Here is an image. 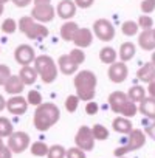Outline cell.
Masks as SVG:
<instances>
[{
  "label": "cell",
  "mask_w": 155,
  "mask_h": 158,
  "mask_svg": "<svg viewBox=\"0 0 155 158\" xmlns=\"http://www.w3.org/2000/svg\"><path fill=\"white\" fill-rule=\"evenodd\" d=\"M61 118V112L56 104L53 102H42L36 107V112L33 115V124L39 132H45L50 127H53Z\"/></svg>",
  "instance_id": "cell-1"
},
{
  "label": "cell",
  "mask_w": 155,
  "mask_h": 158,
  "mask_svg": "<svg viewBox=\"0 0 155 158\" xmlns=\"http://www.w3.org/2000/svg\"><path fill=\"white\" fill-rule=\"evenodd\" d=\"M96 84L98 79L96 74L90 70H82L74 76V89H76V96L79 101H92L96 95Z\"/></svg>",
  "instance_id": "cell-2"
},
{
  "label": "cell",
  "mask_w": 155,
  "mask_h": 158,
  "mask_svg": "<svg viewBox=\"0 0 155 158\" xmlns=\"http://www.w3.org/2000/svg\"><path fill=\"white\" fill-rule=\"evenodd\" d=\"M34 70L36 73L40 76V79L45 82V84H53L56 81V77H57V65L56 62L50 57V56H36L34 59Z\"/></svg>",
  "instance_id": "cell-3"
},
{
  "label": "cell",
  "mask_w": 155,
  "mask_h": 158,
  "mask_svg": "<svg viewBox=\"0 0 155 158\" xmlns=\"http://www.w3.org/2000/svg\"><path fill=\"white\" fill-rule=\"evenodd\" d=\"M17 28L28 37V39H33V40H42L48 36V30L44 23H39V22H34L31 17L28 16H23L19 23H17Z\"/></svg>",
  "instance_id": "cell-4"
},
{
  "label": "cell",
  "mask_w": 155,
  "mask_h": 158,
  "mask_svg": "<svg viewBox=\"0 0 155 158\" xmlns=\"http://www.w3.org/2000/svg\"><path fill=\"white\" fill-rule=\"evenodd\" d=\"M144 144H146V133H144L143 130H140V129H132V130L127 133L126 144L116 147L115 152H113V155L118 156V158H121V156H124V155L129 153V152H133V150L141 149Z\"/></svg>",
  "instance_id": "cell-5"
},
{
  "label": "cell",
  "mask_w": 155,
  "mask_h": 158,
  "mask_svg": "<svg viewBox=\"0 0 155 158\" xmlns=\"http://www.w3.org/2000/svg\"><path fill=\"white\" fill-rule=\"evenodd\" d=\"M30 135L25 133V132H13L10 136H8V149L13 152V153H22L25 152L28 147H30Z\"/></svg>",
  "instance_id": "cell-6"
},
{
  "label": "cell",
  "mask_w": 155,
  "mask_h": 158,
  "mask_svg": "<svg viewBox=\"0 0 155 158\" xmlns=\"http://www.w3.org/2000/svg\"><path fill=\"white\" fill-rule=\"evenodd\" d=\"M93 34L103 42H110L115 37V28L107 19H98L93 23Z\"/></svg>",
  "instance_id": "cell-7"
},
{
  "label": "cell",
  "mask_w": 155,
  "mask_h": 158,
  "mask_svg": "<svg viewBox=\"0 0 155 158\" xmlns=\"http://www.w3.org/2000/svg\"><path fill=\"white\" fill-rule=\"evenodd\" d=\"M74 143H76V147L82 149L84 152L92 150L95 147V138L92 135V129L87 126H81L74 136Z\"/></svg>",
  "instance_id": "cell-8"
},
{
  "label": "cell",
  "mask_w": 155,
  "mask_h": 158,
  "mask_svg": "<svg viewBox=\"0 0 155 158\" xmlns=\"http://www.w3.org/2000/svg\"><path fill=\"white\" fill-rule=\"evenodd\" d=\"M14 59L17 64H20L22 67H27V65H31L36 59V51L31 45H27V44H22L16 48L14 51Z\"/></svg>",
  "instance_id": "cell-9"
},
{
  "label": "cell",
  "mask_w": 155,
  "mask_h": 158,
  "mask_svg": "<svg viewBox=\"0 0 155 158\" xmlns=\"http://www.w3.org/2000/svg\"><path fill=\"white\" fill-rule=\"evenodd\" d=\"M127 74H129V68H127L126 62H113V64H110V67L107 70L109 79L115 84H119V82L126 81Z\"/></svg>",
  "instance_id": "cell-10"
},
{
  "label": "cell",
  "mask_w": 155,
  "mask_h": 158,
  "mask_svg": "<svg viewBox=\"0 0 155 158\" xmlns=\"http://www.w3.org/2000/svg\"><path fill=\"white\" fill-rule=\"evenodd\" d=\"M54 8L51 5H39V6H34L31 10V19L34 22H39V23H47V22H51L54 19Z\"/></svg>",
  "instance_id": "cell-11"
},
{
  "label": "cell",
  "mask_w": 155,
  "mask_h": 158,
  "mask_svg": "<svg viewBox=\"0 0 155 158\" xmlns=\"http://www.w3.org/2000/svg\"><path fill=\"white\" fill-rule=\"evenodd\" d=\"M5 109H8V112L11 115H23L27 113L28 110V102L23 96L20 95H16V96H11L8 101H6V106Z\"/></svg>",
  "instance_id": "cell-12"
},
{
  "label": "cell",
  "mask_w": 155,
  "mask_h": 158,
  "mask_svg": "<svg viewBox=\"0 0 155 158\" xmlns=\"http://www.w3.org/2000/svg\"><path fill=\"white\" fill-rule=\"evenodd\" d=\"M71 42L78 47V48H87L92 45L93 42V33L89 28H78Z\"/></svg>",
  "instance_id": "cell-13"
},
{
  "label": "cell",
  "mask_w": 155,
  "mask_h": 158,
  "mask_svg": "<svg viewBox=\"0 0 155 158\" xmlns=\"http://www.w3.org/2000/svg\"><path fill=\"white\" fill-rule=\"evenodd\" d=\"M76 5L73 0H61V2L57 3V8L54 10L57 13V16L64 20H70L71 17H74L76 14Z\"/></svg>",
  "instance_id": "cell-14"
},
{
  "label": "cell",
  "mask_w": 155,
  "mask_h": 158,
  "mask_svg": "<svg viewBox=\"0 0 155 158\" xmlns=\"http://www.w3.org/2000/svg\"><path fill=\"white\" fill-rule=\"evenodd\" d=\"M3 87H5V92H6L8 95H13V96L20 95V93L23 92V89H25L23 82L20 81V77L16 76V74H11V76L8 77V81L5 82Z\"/></svg>",
  "instance_id": "cell-15"
},
{
  "label": "cell",
  "mask_w": 155,
  "mask_h": 158,
  "mask_svg": "<svg viewBox=\"0 0 155 158\" xmlns=\"http://www.w3.org/2000/svg\"><path fill=\"white\" fill-rule=\"evenodd\" d=\"M129 98H127V95L124 93V92H113L110 96H109V106H110V109L115 112V113H119L121 112V109H123V106H124V102L127 101Z\"/></svg>",
  "instance_id": "cell-16"
},
{
  "label": "cell",
  "mask_w": 155,
  "mask_h": 158,
  "mask_svg": "<svg viewBox=\"0 0 155 158\" xmlns=\"http://www.w3.org/2000/svg\"><path fill=\"white\" fill-rule=\"evenodd\" d=\"M138 45L146 51H153L155 50V39H153V34H152V28L141 31V34L138 36Z\"/></svg>",
  "instance_id": "cell-17"
},
{
  "label": "cell",
  "mask_w": 155,
  "mask_h": 158,
  "mask_svg": "<svg viewBox=\"0 0 155 158\" xmlns=\"http://www.w3.org/2000/svg\"><path fill=\"white\" fill-rule=\"evenodd\" d=\"M57 70H61V73L70 76V74H73V73L78 70V65L70 59L68 54H65V56H61V57L57 59Z\"/></svg>",
  "instance_id": "cell-18"
},
{
  "label": "cell",
  "mask_w": 155,
  "mask_h": 158,
  "mask_svg": "<svg viewBox=\"0 0 155 158\" xmlns=\"http://www.w3.org/2000/svg\"><path fill=\"white\" fill-rule=\"evenodd\" d=\"M17 76L20 77V81L23 82V85H33V84L37 81V73H36V70H34L33 67H30V65L22 67Z\"/></svg>",
  "instance_id": "cell-19"
},
{
  "label": "cell",
  "mask_w": 155,
  "mask_h": 158,
  "mask_svg": "<svg viewBox=\"0 0 155 158\" xmlns=\"http://www.w3.org/2000/svg\"><path fill=\"white\" fill-rule=\"evenodd\" d=\"M113 130L118 132V133H123V135H127L133 126H132V121L129 118H124V116H119V118H115L113 119V124H112Z\"/></svg>",
  "instance_id": "cell-20"
},
{
  "label": "cell",
  "mask_w": 155,
  "mask_h": 158,
  "mask_svg": "<svg viewBox=\"0 0 155 158\" xmlns=\"http://www.w3.org/2000/svg\"><path fill=\"white\" fill-rule=\"evenodd\" d=\"M138 110L144 115V116H147V118H150V119H155V98H144L141 102H140V107H138Z\"/></svg>",
  "instance_id": "cell-21"
},
{
  "label": "cell",
  "mask_w": 155,
  "mask_h": 158,
  "mask_svg": "<svg viewBox=\"0 0 155 158\" xmlns=\"http://www.w3.org/2000/svg\"><path fill=\"white\" fill-rule=\"evenodd\" d=\"M153 77H155V67H153V64H146V65H143L138 70V79L141 82L149 84L150 81H153Z\"/></svg>",
  "instance_id": "cell-22"
},
{
  "label": "cell",
  "mask_w": 155,
  "mask_h": 158,
  "mask_svg": "<svg viewBox=\"0 0 155 158\" xmlns=\"http://www.w3.org/2000/svg\"><path fill=\"white\" fill-rule=\"evenodd\" d=\"M78 28H79V27H78L76 22L67 20V22L61 27V37H62L64 40H67V42H71V39H73V36H74V33H76Z\"/></svg>",
  "instance_id": "cell-23"
},
{
  "label": "cell",
  "mask_w": 155,
  "mask_h": 158,
  "mask_svg": "<svg viewBox=\"0 0 155 158\" xmlns=\"http://www.w3.org/2000/svg\"><path fill=\"white\" fill-rule=\"evenodd\" d=\"M121 62H127L130 59H133L135 56V45L132 42H124L121 47H119V53H118Z\"/></svg>",
  "instance_id": "cell-24"
},
{
  "label": "cell",
  "mask_w": 155,
  "mask_h": 158,
  "mask_svg": "<svg viewBox=\"0 0 155 158\" xmlns=\"http://www.w3.org/2000/svg\"><path fill=\"white\" fill-rule=\"evenodd\" d=\"M127 98L132 101V102H141L144 98H146V89L141 87V85H133L129 89L127 92Z\"/></svg>",
  "instance_id": "cell-25"
},
{
  "label": "cell",
  "mask_w": 155,
  "mask_h": 158,
  "mask_svg": "<svg viewBox=\"0 0 155 158\" xmlns=\"http://www.w3.org/2000/svg\"><path fill=\"white\" fill-rule=\"evenodd\" d=\"M116 57H118V53H116L112 47H104V48L99 51V59H101L103 64L110 65V64L116 62Z\"/></svg>",
  "instance_id": "cell-26"
},
{
  "label": "cell",
  "mask_w": 155,
  "mask_h": 158,
  "mask_svg": "<svg viewBox=\"0 0 155 158\" xmlns=\"http://www.w3.org/2000/svg\"><path fill=\"white\" fill-rule=\"evenodd\" d=\"M92 135H93L95 141L96 139L98 141H104V139L109 138V129L106 126H103V124H95L92 127Z\"/></svg>",
  "instance_id": "cell-27"
},
{
  "label": "cell",
  "mask_w": 155,
  "mask_h": 158,
  "mask_svg": "<svg viewBox=\"0 0 155 158\" xmlns=\"http://www.w3.org/2000/svg\"><path fill=\"white\" fill-rule=\"evenodd\" d=\"M13 124L8 118L0 116V138H8L13 133Z\"/></svg>",
  "instance_id": "cell-28"
},
{
  "label": "cell",
  "mask_w": 155,
  "mask_h": 158,
  "mask_svg": "<svg viewBox=\"0 0 155 158\" xmlns=\"http://www.w3.org/2000/svg\"><path fill=\"white\" fill-rule=\"evenodd\" d=\"M119 115L124 116V118H132V116H135V115H136V104L132 102L130 99H127V101L124 102V106H123Z\"/></svg>",
  "instance_id": "cell-29"
},
{
  "label": "cell",
  "mask_w": 155,
  "mask_h": 158,
  "mask_svg": "<svg viewBox=\"0 0 155 158\" xmlns=\"http://www.w3.org/2000/svg\"><path fill=\"white\" fill-rule=\"evenodd\" d=\"M121 31H123L124 36L132 37V36H135V34L138 33V25H136V22H133V20H127V22H124V23L121 25Z\"/></svg>",
  "instance_id": "cell-30"
},
{
  "label": "cell",
  "mask_w": 155,
  "mask_h": 158,
  "mask_svg": "<svg viewBox=\"0 0 155 158\" xmlns=\"http://www.w3.org/2000/svg\"><path fill=\"white\" fill-rule=\"evenodd\" d=\"M31 153L34 156H47L48 153V146L42 141H36L31 144Z\"/></svg>",
  "instance_id": "cell-31"
},
{
  "label": "cell",
  "mask_w": 155,
  "mask_h": 158,
  "mask_svg": "<svg viewBox=\"0 0 155 158\" xmlns=\"http://www.w3.org/2000/svg\"><path fill=\"white\" fill-rule=\"evenodd\" d=\"M68 56H70V59H71L78 67H79L81 64H84V60H86V54H84L82 48H73Z\"/></svg>",
  "instance_id": "cell-32"
},
{
  "label": "cell",
  "mask_w": 155,
  "mask_h": 158,
  "mask_svg": "<svg viewBox=\"0 0 155 158\" xmlns=\"http://www.w3.org/2000/svg\"><path fill=\"white\" fill-rule=\"evenodd\" d=\"M27 102H28V106H34V107L40 106V104L44 102L40 92H37V90H30V92H28V96H27Z\"/></svg>",
  "instance_id": "cell-33"
},
{
  "label": "cell",
  "mask_w": 155,
  "mask_h": 158,
  "mask_svg": "<svg viewBox=\"0 0 155 158\" xmlns=\"http://www.w3.org/2000/svg\"><path fill=\"white\" fill-rule=\"evenodd\" d=\"M65 150H67V149H64L62 146L54 144V146L48 147L47 156H48V158H65Z\"/></svg>",
  "instance_id": "cell-34"
},
{
  "label": "cell",
  "mask_w": 155,
  "mask_h": 158,
  "mask_svg": "<svg viewBox=\"0 0 155 158\" xmlns=\"http://www.w3.org/2000/svg\"><path fill=\"white\" fill-rule=\"evenodd\" d=\"M78 106H79V98H78L76 95L67 96V99H65V109H67V112L74 113L78 110Z\"/></svg>",
  "instance_id": "cell-35"
},
{
  "label": "cell",
  "mask_w": 155,
  "mask_h": 158,
  "mask_svg": "<svg viewBox=\"0 0 155 158\" xmlns=\"http://www.w3.org/2000/svg\"><path fill=\"white\" fill-rule=\"evenodd\" d=\"M16 30H17V22H16L14 19H5V20H3V23H2V31H3L5 34H13V33H16Z\"/></svg>",
  "instance_id": "cell-36"
},
{
  "label": "cell",
  "mask_w": 155,
  "mask_h": 158,
  "mask_svg": "<svg viewBox=\"0 0 155 158\" xmlns=\"http://www.w3.org/2000/svg\"><path fill=\"white\" fill-rule=\"evenodd\" d=\"M65 158H86V152L74 146L65 150Z\"/></svg>",
  "instance_id": "cell-37"
},
{
  "label": "cell",
  "mask_w": 155,
  "mask_h": 158,
  "mask_svg": "<svg viewBox=\"0 0 155 158\" xmlns=\"http://www.w3.org/2000/svg\"><path fill=\"white\" fill-rule=\"evenodd\" d=\"M136 25H138V28H141V30H150L152 25H153V20H152V17H149L147 14H143V16H140Z\"/></svg>",
  "instance_id": "cell-38"
},
{
  "label": "cell",
  "mask_w": 155,
  "mask_h": 158,
  "mask_svg": "<svg viewBox=\"0 0 155 158\" xmlns=\"http://www.w3.org/2000/svg\"><path fill=\"white\" fill-rule=\"evenodd\" d=\"M141 11L143 14H152L155 11V0H141Z\"/></svg>",
  "instance_id": "cell-39"
},
{
  "label": "cell",
  "mask_w": 155,
  "mask_h": 158,
  "mask_svg": "<svg viewBox=\"0 0 155 158\" xmlns=\"http://www.w3.org/2000/svg\"><path fill=\"white\" fill-rule=\"evenodd\" d=\"M11 76V70L8 65L0 64V85H5V82L8 81V77Z\"/></svg>",
  "instance_id": "cell-40"
},
{
  "label": "cell",
  "mask_w": 155,
  "mask_h": 158,
  "mask_svg": "<svg viewBox=\"0 0 155 158\" xmlns=\"http://www.w3.org/2000/svg\"><path fill=\"white\" fill-rule=\"evenodd\" d=\"M13 152L8 149V146L3 143V139L0 138V158H11Z\"/></svg>",
  "instance_id": "cell-41"
},
{
  "label": "cell",
  "mask_w": 155,
  "mask_h": 158,
  "mask_svg": "<svg viewBox=\"0 0 155 158\" xmlns=\"http://www.w3.org/2000/svg\"><path fill=\"white\" fill-rule=\"evenodd\" d=\"M98 110H99V107H98V104H96L95 101H89V102L86 104V113H87V115H96Z\"/></svg>",
  "instance_id": "cell-42"
},
{
  "label": "cell",
  "mask_w": 155,
  "mask_h": 158,
  "mask_svg": "<svg viewBox=\"0 0 155 158\" xmlns=\"http://www.w3.org/2000/svg\"><path fill=\"white\" fill-rule=\"evenodd\" d=\"M93 3H95V0H74V5H76V8H82V10L90 8Z\"/></svg>",
  "instance_id": "cell-43"
},
{
  "label": "cell",
  "mask_w": 155,
  "mask_h": 158,
  "mask_svg": "<svg viewBox=\"0 0 155 158\" xmlns=\"http://www.w3.org/2000/svg\"><path fill=\"white\" fill-rule=\"evenodd\" d=\"M149 138H152L153 141H155V123H152L150 126H147L146 127V132H144Z\"/></svg>",
  "instance_id": "cell-44"
},
{
  "label": "cell",
  "mask_w": 155,
  "mask_h": 158,
  "mask_svg": "<svg viewBox=\"0 0 155 158\" xmlns=\"http://www.w3.org/2000/svg\"><path fill=\"white\" fill-rule=\"evenodd\" d=\"M146 93H149V96H150V98H155V79H153V81H150V82H149Z\"/></svg>",
  "instance_id": "cell-45"
},
{
  "label": "cell",
  "mask_w": 155,
  "mask_h": 158,
  "mask_svg": "<svg viewBox=\"0 0 155 158\" xmlns=\"http://www.w3.org/2000/svg\"><path fill=\"white\" fill-rule=\"evenodd\" d=\"M31 2H33V0H13V3H14L16 6H19V8H25V6H28Z\"/></svg>",
  "instance_id": "cell-46"
},
{
  "label": "cell",
  "mask_w": 155,
  "mask_h": 158,
  "mask_svg": "<svg viewBox=\"0 0 155 158\" xmlns=\"http://www.w3.org/2000/svg\"><path fill=\"white\" fill-rule=\"evenodd\" d=\"M34 2V6H39V5H51V0H33Z\"/></svg>",
  "instance_id": "cell-47"
},
{
  "label": "cell",
  "mask_w": 155,
  "mask_h": 158,
  "mask_svg": "<svg viewBox=\"0 0 155 158\" xmlns=\"http://www.w3.org/2000/svg\"><path fill=\"white\" fill-rule=\"evenodd\" d=\"M5 106H6V101H5V98H3L2 95H0V112L5 109Z\"/></svg>",
  "instance_id": "cell-48"
},
{
  "label": "cell",
  "mask_w": 155,
  "mask_h": 158,
  "mask_svg": "<svg viewBox=\"0 0 155 158\" xmlns=\"http://www.w3.org/2000/svg\"><path fill=\"white\" fill-rule=\"evenodd\" d=\"M3 11H5V6H3V3H0V16L3 14Z\"/></svg>",
  "instance_id": "cell-49"
},
{
  "label": "cell",
  "mask_w": 155,
  "mask_h": 158,
  "mask_svg": "<svg viewBox=\"0 0 155 158\" xmlns=\"http://www.w3.org/2000/svg\"><path fill=\"white\" fill-rule=\"evenodd\" d=\"M150 64H153V67H155V50H153V54H152V62Z\"/></svg>",
  "instance_id": "cell-50"
},
{
  "label": "cell",
  "mask_w": 155,
  "mask_h": 158,
  "mask_svg": "<svg viewBox=\"0 0 155 158\" xmlns=\"http://www.w3.org/2000/svg\"><path fill=\"white\" fill-rule=\"evenodd\" d=\"M6 2H10V0H0V3H3V5H5Z\"/></svg>",
  "instance_id": "cell-51"
},
{
  "label": "cell",
  "mask_w": 155,
  "mask_h": 158,
  "mask_svg": "<svg viewBox=\"0 0 155 158\" xmlns=\"http://www.w3.org/2000/svg\"><path fill=\"white\" fill-rule=\"evenodd\" d=\"M152 34H153V39H155V28H152Z\"/></svg>",
  "instance_id": "cell-52"
},
{
  "label": "cell",
  "mask_w": 155,
  "mask_h": 158,
  "mask_svg": "<svg viewBox=\"0 0 155 158\" xmlns=\"http://www.w3.org/2000/svg\"><path fill=\"white\" fill-rule=\"evenodd\" d=\"M121 158H124V156H121Z\"/></svg>",
  "instance_id": "cell-53"
},
{
  "label": "cell",
  "mask_w": 155,
  "mask_h": 158,
  "mask_svg": "<svg viewBox=\"0 0 155 158\" xmlns=\"http://www.w3.org/2000/svg\"><path fill=\"white\" fill-rule=\"evenodd\" d=\"M153 79H155V77H153Z\"/></svg>",
  "instance_id": "cell-54"
}]
</instances>
